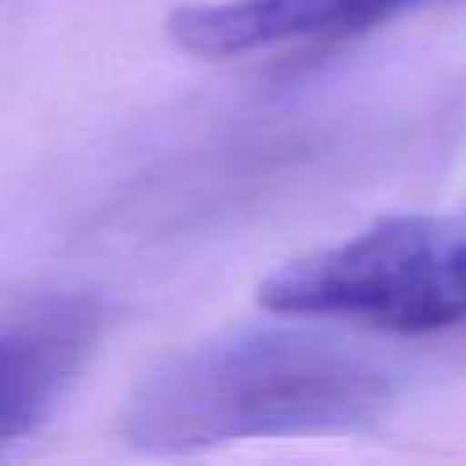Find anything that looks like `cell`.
<instances>
[{"label":"cell","mask_w":466,"mask_h":466,"mask_svg":"<svg viewBox=\"0 0 466 466\" xmlns=\"http://www.w3.org/2000/svg\"><path fill=\"white\" fill-rule=\"evenodd\" d=\"M390 371L306 328H244L164 360L131 397L124 433L146 451L357 430L386 411Z\"/></svg>","instance_id":"6da1fadb"},{"label":"cell","mask_w":466,"mask_h":466,"mask_svg":"<svg viewBox=\"0 0 466 466\" xmlns=\"http://www.w3.org/2000/svg\"><path fill=\"white\" fill-rule=\"evenodd\" d=\"M102 331L91 295L40 299L0 320V444L36 430L76 382Z\"/></svg>","instance_id":"3957f363"},{"label":"cell","mask_w":466,"mask_h":466,"mask_svg":"<svg viewBox=\"0 0 466 466\" xmlns=\"http://www.w3.org/2000/svg\"><path fill=\"white\" fill-rule=\"evenodd\" d=\"M422 0H222L178 7L171 40L197 58H237L291 40L371 29Z\"/></svg>","instance_id":"277c9868"},{"label":"cell","mask_w":466,"mask_h":466,"mask_svg":"<svg viewBox=\"0 0 466 466\" xmlns=\"http://www.w3.org/2000/svg\"><path fill=\"white\" fill-rule=\"evenodd\" d=\"M284 317H339L419 335L466 320V215H393L291 258L258 288Z\"/></svg>","instance_id":"7a4b0ae2"}]
</instances>
